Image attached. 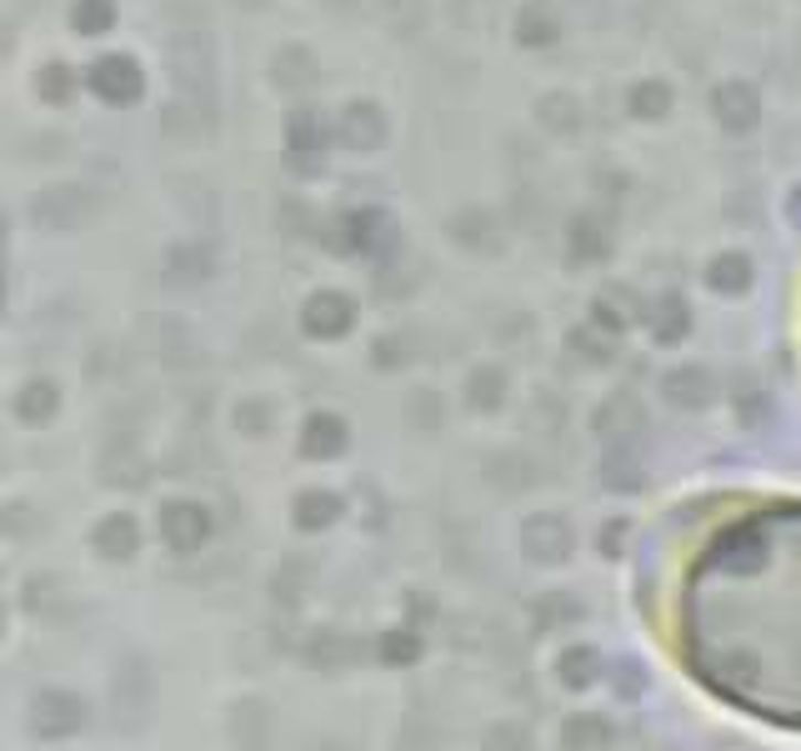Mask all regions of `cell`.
Listing matches in <instances>:
<instances>
[{
    "label": "cell",
    "mask_w": 801,
    "mask_h": 751,
    "mask_svg": "<svg viewBox=\"0 0 801 751\" xmlns=\"http://www.w3.org/2000/svg\"><path fill=\"white\" fill-rule=\"evenodd\" d=\"M656 636L706 701L801 731V496L716 506L661 571Z\"/></svg>",
    "instance_id": "1"
}]
</instances>
